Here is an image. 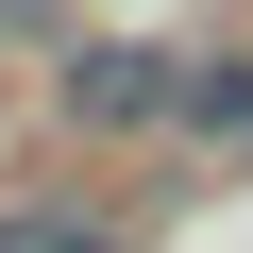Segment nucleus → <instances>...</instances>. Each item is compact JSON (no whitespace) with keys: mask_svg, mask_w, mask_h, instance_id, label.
I'll return each mask as SVG.
<instances>
[{"mask_svg":"<svg viewBox=\"0 0 253 253\" xmlns=\"http://www.w3.org/2000/svg\"><path fill=\"white\" fill-rule=\"evenodd\" d=\"M169 118H186V135H253V51L186 68V84H169Z\"/></svg>","mask_w":253,"mask_h":253,"instance_id":"obj_2","label":"nucleus"},{"mask_svg":"<svg viewBox=\"0 0 253 253\" xmlns=\"http://www.w3.org/2000/svg\"><path fill=\"white\" fill-rule=\"evenodd\" d=\"M0 253H118L101 219H0Z\"/></svg>","mask_w":253,"mask_h":253,"instance_id":"obj_3","label":"nucleus"},{"mask_svg":"<svg viewBox=\"0 0 253 253\" xmlns=\"http://www.w3.org/2000/svg\"><path fill=\"white\" fill-rule=\"evenodd\" d=\"M169 51H68V118H84V135H118V118H169Z\"/></svg>","mask_w":253,"mask_h":253,"instance_id":"obj_1","label":"nucleus"}]
</instances>
